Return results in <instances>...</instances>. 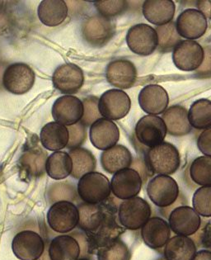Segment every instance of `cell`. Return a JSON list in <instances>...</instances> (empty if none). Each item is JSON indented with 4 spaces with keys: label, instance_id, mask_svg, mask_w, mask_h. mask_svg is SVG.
I'll use <instances>...</instances> for the list:
<instances>
[{
    "label": "cell",
    "instance_id": "cell-1",
    "mask_svg": "<svg viewBox=\"0 0 211 260\" xmlns=\"http://www.w3.org/2000/svg\"><path fill=\"white\" fill-rule=\"evenodd\" d=\"M88 253V239L84 232L56 236L49 245L50 260H78L85 258Z\"/></svg>",
    "mask_w": 211,
    "mask_h": 260
},
{
    "label": "cell",
    "instance_id": "cell-2",
    "mask_svg": "<svg viewBox=\"0 0 211 260\" xmlns=\"http://www.w3.org/2000/svg\"><path fill=\"white\" fill-rule=\"evenodd\" d=\"M145 164L153 174L169 176L180 167V154L172 144L163 141L158 146L150 148L145 154Z\"/></svg>",
    "mask_w": 211,
    "mask_h": 260
},
{
    "label": "cell",
    "instance_id": "cell-3",
    "mask_svg": "<svg viewBox=\"0 0 211 260\" xmlns=\"http://www.w3.org/2000/svg\"><path fill=\"white\" fill-rule=\"evenodd\" d=\"M77 192L79 199L84 203H103L110 198L112 193L110 181L101 173H88L79 179Z\"/></svg>",
    "mask_w": 211,
    "mask_h": 260
},
{
    "label": "cell",
    "instance_id": "cell-4",
    "mask_svg": "<svg viewBox=\"0 0 211 260\" xmlns=\"http://www.w3.org/2000/svg\"><path fill=\"white\" fill-rule=\"evenodd\" d=\"M151 214V207L147 201L135 197L120 203L117 217L125 229L137 231L150 220Z\"/></svg>",
    "mask_w": 211,
    "mask_h": 260
},
{
    "label": "cell",
    "instance_id": "cell-5",
    "mask_svg": "<svg viewBox=\"0 0 211 260\" xmlns=\"http://www.w3.org/2000/svg\"><path fill=\"white\" fill-rule=\"evenodd\" d=\"M47 223L52 231L65 234L72 232L79 225L78 207L68 201L54 203L46 215Z\"/></svg>",
    "mask_w": 211,
    "mask_h": 260
},
{
    "label": "cell",
    "instance_id": "cell-6",
    "mask_svg": "<svg viewBox=\"0 0 211 260\" xmlns=\"http://www.w3.org/2000/svg\"><path fill=\"white\" fill-rule=\"evenodd\" d=\"M78 209L79 213L78 226L85 235L96 232L109 214L118 211L117 206L109 199L99 204H89L83 202L78 205Z\"/></svg>",
    "mask_w": 211,
    "mask_h": 260
},
{
    "label": "cell",
    "instance_id": "cell-7",
    "mask_svg": "<svg viewBox=\"0 0 211 260\" xmlns=\"http://www.w3.org/2000/svg\"><path fill=\"white\" fill-rule=\"evenodd\" d=\"M179 192L178 183L168 175H157L148 183V196L154 205L163 209L178 202Z\"/></svg>",
    "mask_w": 211,
    "mask_h": 260
},
{
    "label": "cell",
    "instance_id": "cell-8",
    "mask_svg": "<svg viewBox=\"0 0 211 260\" xmlns=\"http://www.w3.org/2000/svg\"><path fill=\"white\" fill-rule=\"evenodd\" d=\"M116 31V24L112 18L103 16H91L82 24V36L92 47H101L112 39Z\"/></svg>",
    "mask_w": 211,
    "mask_h": 260
},
{
    "label": "cell",
    "instance_id": "cell-9",
    "mask_svg": "<svg viewBox=\"0 0 211 260\" xmlns=\"http://www.w3.org/2000/svg\"><path fill=\"white\" fill-rule=\"evenodd\" d=\"M42 236L31 230H24L16 234L12 242V250L20 260H38L45 252Z\"/></svg>",
    "mask_w": 211,
    "mask_h": 260
},
{
    "label": "cell",
    "instance_id": "cell-10",
    "mask_svg": "<svg viewBox=\"0 0 211 260\" xmlns=\"http://www.w3.org/2000/svg\"><path fill=\"white\" fill-rule=\"evenodd\" d=\"M35 73L28 64L14 63L7 67L3 75V85L13 94L27 93L35 83Z\"/></svg>",
    "mask_w": 211,
    "mask_h": 260
},
{
    "label": "cell",
    "instance_id": "cell-11",
    "mask_svg": "<svg viewBox=\"0 0 211 260\" xmlns=\"http://www.w3.org/2000/svg\"><path fill=\"white\" fill-rule=\"evenodd\" d=\"M130 107L129 95L120 89L107 91L99 99L98 109L101 117L111 121L122 119L130 112Z\"/></svg>",
    "mask_w": 211,
    "mask_h": 260
},
{
    "label": "cell",
    "instance_id": "cell-12",
    "mask_svg": "<svg viewBox=\"0 0 211 260\" xmlns=\"http://www.w3.org/2000/svg\"><path fill=\"white\" fill-rule=\"evenodd\" d=\"M134 132L138 142L149 148L163 143L167 133L162 117L155 115H147L138 120Z\"/></svg>",
    "mask_w": 211,
    "mask_h": 260
},
{
    "label": "cell",
    "instance_id": "cell-13",
    "mask_svg": "<svg viewBox=\"0 0 211 260\" xmlns=\"http://www.w3.org/2000/svg\"><path fill=\"white\" fill-rule=\"evenodd\" d=\"M126 42L134 53L143 56L151 55L158 47L156 30L145 23L134 25L128 31Z\"/></svg>",
    "mask_w": 211,
    "mask_h": 260
},
{
    "label": "cell",
    "instance_id": "cell-14",
    "mask_svg": "<svg viewBox=\"0 0 211 260\" xmlns=\"http://www.w3.org/2000/svg\"><path fill=\"white\" fill-rule=\"evenodd\" d=\"M168 224L177 236H192L200 230V215L189 206H178L168 215Z\"/></svg>",
    "mask_w": 211,
    "mask_h": 260
},
{
    "label": "cell",
    "instance_id": "cell-15",
    "mask_svg": "<svg viewBox=\"0 0 211 260\" xmlns=\"http://www.w3.org/2000/svg\"><path fill=\"white\" fill-rule=\"evenodd\" d=\"M142 184L140 174L131 168L116 173L111 181L112 193L117 199L123 201L137 197Z\"/></svg>",
    "mask_w": 211,
    "mask_h": 260
},
{
    "label": "cell",
    "instance_id": "cell-16",
    "mask_svg": "<svg viewBox=\"0 0 211 260\" xmlns=\"http://www.w3.org/2000/svg\"><path fill=\"white\" fill-rule=\"evenodd\" d=\"M117 212L118 211L109 214L96 232L86 235L88 239L89 253H96L97 249L101 247L109 245L120 239V236L124 233L125 228L117 221Z\"/></svg>",
    "mask_w": 211,
    "mask_h": 260
},
{
    "label": "cell",
    "instance_id": "cell-17",
    "mask_svg": "<svg viewBox=\"0 0 211 260\" xmlns=\"http://www.w3.org/2000/svg\"><path fill=\"white\" fill-rule=\"evenodd\" d=\"M204 60V49L195 41H182L172 51L177 68L183 71H196Z\"/></svg>",
    "mask_w": 211,
    "mask_h": 260
},
{
    "label": "cell",
    "instance_id": "cell-18",
    "mask_svg": "<svg viewBox=\"0 0 211 260\" xmlns=\"http://www.w3.org/2000/svg\"><path fill=\"white\" fill-rule=\"evenodd\" d=\"M84 112L83 102L72 95L62 96L53 104V118L64 126H72L79 122L83 118Z\"/></svg>",
    "mask_w": 211,
    "mask_h": 260
},
{
    "label": "cell",
    "instance_id": "cell-19",
    "mask_svg": "<svg viewBox=\"0 0 211 260\" xmlns=\"http://www.w3.org/2000/svg\"><path fill=\"white\" fill-rule=\"evenodd\" d=\"M84 72L75 64H64L58 67L53 74V85L64 94H74L84 84Z\"/></svg>",
    "mask_w": 211,
    "mask_h": 260
},
{
    "label": "cell",
    "instance_id": "cell-20",
    "mask_svg": "<svg viewBox=\"0 0 211 260\" xmlns=\"http://www.w3.org/2000/svg\"><path fill=\"white\" fill-rule=\"evenodd\" d=\"M178 34L193 41L201 38L207 30L206 18L197 9H188L178 16L176 22Z\"/></svg>",
    "mask_w": 211,
    "mask_h": 260
},
{
    "label": "cell",
    "instance_id": "cell-21",
    "mask_svg": "<svg viewBox=\"0 0 211 260\" xmlns=\"http://www.w3.org/2000/svg\"><path fill=\"white\" fill-rule=\"evenodd\" d=\"M138 101L144 112L156 116L167 110L169 97L163 87L158 84H149L142 88Z\"/></svg>",
    "mask_w": 211,
    "mask_h": 260
},
{
    "label": "cell",
    "instance_id": "cell-22",
    "mask_svg": "<svg viewBox=\"0 0 211 260\" xmlns=\"http://www.w3.org/2000/svg\"><path fill=\"white\" fill-rule=\"evenodd\" d=\"M89 137L93 146L98 150H107L117 145L120 131L115 122L101 117L91 126Z\"/></svg>",
    "mask_w": 211,
    "mask_h": 260
},
{
    "label": "cell",
    "instance_id": "cell-23",
    "mask_svg": "<svg viewBox=\"0 0 211 260\" xmlns=\"http://www.w3.org/2000/svg\"><path fill=\"white\" fill-rule=\"evenodd\" d=\"M106 77L112 86L127 89L136 81V68L130 60H113L107 67Z\"/></svg>",
    "mask_w": 211,
    "mask_h": 260
},
{
    "label": "cell",
    "instance_id": "cell-24",
    "mask_svg": "<svg viewBox=\"0 0 211 260\" xmlns=\"http://www.w3.org/2000/svg\"><path fill=\"white\" fill-rule=\"evenodd\" d=\"M141 237L145 245L151 249H161L171 238L169 224L158 216L150 217L141 228Z\"/></svg>",
    "mask_w": 211,
    "mask_h": 260
},
{
    "label": "cell",
    "instance_id": "cell-25",
    "mask_svg": "<svg viewBox=\"0 0 211 260\" xmlns=\"http://www.w3.org/2000/svg\"><path fill=\"white\" fill-rule=\"evenodd\" d=\"M175 9V4L170 0H146L142 8L145 18L158 27L172 22Z\"/></svg>",
    "mask_w": 211,
    "mask_h": 260
},
{
    "label": "cell",
    "instance_id": "cell-26",
    "mask_svg": "<svg viewBox=\"0 0 211 260\" xmlns=\"http://www.w3.org/2000/svg\"><path fill=\"white\" fill-rule=\"evenodd\" d=\"M133 158L130 150L122 145H116L113 147L104 150L101 155V167L109 174L125 170L131 166Z\"/></svg>",
    "mask_w": 211,
    "mask_h": 260
},
{
    "label": "cell",
    "instance_id": "cell-27",
    "mask_svg": "<svg viewBox=\"0 0 211 260\" xmlns=\"http://www.w3.org/2000/svg\"><path fill=\"white\" fill-rule=\"evenodd\" d=\"M167 133L173 137H183L189 134L192 129L188 117V112L182 106L170 107L163 113Z\"/></svg>",
    "mask_w": 211,
    "mask_h": 260
},
{
    "label": "cell",
    "instance_id": "cell-28",
    "mask_svg": "<svg viewBox=\"0 0 211 260\" xmlns=\"http://www.w3.org/2000/svg\"><path fill=\"white\" fill-rule=\"evenodd\" d=\"M196 253V243L188 236L171 237L163 249L165 260H192Z\"/></svg>",
    "mask_w": 211,
    "mask_h": 260
},
{
    "label": "cell",
    "instance_id": "cell-29",
    "mask_svg": "<svg viewBox=\"0 0 211 260\" xmlns=\"http://www.w3.org/2000/svg\"><path fill=\"white\" fill-rule=\"evenodd\" d=\"M40 139L43 147L51 151H58L67 147L68 143V127L52 121L45 125L41 131Z\"/></svg>",
    "mask_w": 211,
    "mask_h": 260
},
{
    "label": "cell",
    "instance_id": "cell-30",
    "mask_svg": "<svg viewBox=\"0 0 211 260\" xmlns=\"http://www.w3.org/2000/svg\"><path fill=\"white\" fill-rule=\"evenodd\" d=\"M47 158V154L42 148L30 147L20 158V168L30 178H38L46 172Z\"/></svg>",
    "mask_w": 211,
    "mask_h": 260
},
{
    "label": "cell",
    "instance_id": "cell-31",
    "mask_svg": "<svg viewBox=\"0 0 211 260\" xmlns=\"http://www.w3.org/2000/svg\"><path fill=\"white\" fill-rule=\"evenodd\" d=\"M38 18L48 27L61 24L68 16V7L63 0H44L40 4Z\"/></svg>",
    "mask_w": 211,
    "mask_h": 260
},
{
    "label": "cell",
    "instance_id": "cell-32",
    "mask_svg": "<svg viewBox=\"0 0 211 260\" xmlns=\"http://www.w3.org/2000/svg\"><path fill=\"white\" fill-rule=\"evenodd\" d=\"M69 156L73 162L71 176L76 179H80L82 177L88 173L94 172L97 167V160L91 151L79 147L69 150Z\"/></svg>",
    "mask_w": 211,
    "mask_h": 260
},
{
    "label": "cell",
    "instance_id": "cell-33",
    "mask_svg": "<svg viewBox=\"0 0 211 260\" xmlns=\"http://www.w3.org/2000/svg\"><path fill=\"white\" fill-rule=\"evenodd\" d=\"M72 168V159L64 151H55L46 160V174L55 180H61L71 175Z\"/></svg>",
    "mask_w": 211,
    "mask_h": 260
},
{
    "label": "cell",
    "instance_id": "cell-34",
    "mask_svg": "<svg viewBox=\"0 0 211 260\" xmlns=\"http://www.w3.org/2000/svg\"><path fill=\"white\" fill-rule=\"evenodd\" d=\"M190 124L198 130H206L211 127V101L201 100L194 102L188 111Z\"/></svg>",
    "mask_w": 211,
    "mask_h": 260
},
{
    "label": "cell",
    "instance_id": "cell-35",
    "mask_svg": "<svg viewBox=\"0 0 211 260\" xmlns=\"http://www.w3.org/2000/svg\"><path fill=\"white\" fill-rule=\"evenodd\" d=\"M158 35V51L162 53H167L173 51L180 43V35L177 31L176 22H171L166 25L155 28Z\"/></svg>",
    "mask_w": 211,
    "mask_h": 260
},
{
    "label": "cell",
    "instance_id": "cell-36",
    "mask_svg": "<svg viewBox=\"0 0 211 260\" xmlns=\"http://www.w3.org/2000/svg\"><path fill=\"white\" fill-rule=\"evenodd\" d=\"M189 172L194 183L201 187L211 186V157L204 155L194 159Z\"/></svg>",
    "mask_w": 211,
    "mask_h": 260
},
{
    "label": "cell",
    "instance_id": "cell-37",
    "mask_svg": "<svg viewBox=\"0 0 211 260\" xmlns=\"http://www.w3.org/2000/svg\"><path fill=\"white\" fill-rule=\"evenodd\" d=\"M96 255L97 260H130L131 258L129 247L121 239L97 249Z\"/></svg>",
    "mask_w": 211,
    "mask_h": 260
},
{
    "label": "cell",
    "instance_id": "cell-38",
    "mask_svg": "<svg viewBox=\"0 0 211 260\" xmlns=\"http://www.w3.org/2000/svg\"><path fill=\"white\" fill-rule=\"evenodd\" d=\"M77 196L79 195L75 186L68 182L54 183L48 192L49 201L51 204L61 201H68L72 203L73 201L76 200Z\"/></svg>",
    "mask_w": 211,
    "mask_h": 260
},
{
    "label": "cell",
    "instance_id": "cell-39",
    "mask_svg": "<svg viewBox=\"0 0 211 260\" xmlns=\"http://www.w3.org/2000/svg\"><path fill=\"white\" fill-rule=\"evenodd\" d=\"M193 209L200 216L211 217V186L201 187L196 190L192 198Z\"/></svg>",
    "mask_w": 211,
    "mask_h": 260
},
{
    "label": "cell",
    "instance_id": "cell-40",
    "mask_svg": "<svg viewBox=\"0 0 211 260\" xmlns=\"http://www.w3.org/2000/svg\"><path fill=\"white\" fill-rule=\"evenodd\" d=\"M94 6L100 15L112 18L124 13L127 9L128 2L124 0H100L94 3Z\"/></svg>",
    "mask_w": 211,
    "mask_h": 260
},
{
    "label": "cell",
    "instance_id": "cell-41",
    "mask_svg": "<svg viewBox=\"0 0 211 260\" xmlns=\"http://www.w3.org/2000/svg\"><path fill=\"white\" fill-rule=\"evenodd\" d=\"M98 99L94 96L86 98L83 101L84 112L83 118L80 121L86 127L92 126L95 121L101 118V115L98 109Z\"/></svg>",
    "mask_w": 211,
    "mask_h": 260
},
{
    "label": "cell",
    "instance_id": "cell-42",
    "mask_svg": "<svg viewBox=\"0 0 211 260\" xmlns=\"http://www.w3.org/2000/svg\"><path fill=\"white\" fill-rule=\"evenodd\" d=\"M68 143L67 148L69 150L80 147L85 142L87 139V130L81 121L68 126Z\"/></svg>",
    "mask_w": 211,
    "mask_h": 260
},
{
    "label": "cell",
    "instance_id": "cell-43",
    "mask_svg": "<svg viewBox=\"0 0 211 260\" xmlns=\"http://www.w3.org/2000/svg\"><path fill=\"white\" fill-rule=\"evenodd\" d=\"M192 240L196 243V247H201L211 251V220L201 224L200 230L192 236Z\"/></svg>",
    "mask_w": 211,
    "mask_h": 260
},
{
    "label": "cell",
    "instance_id": "cell-44",
    "mask_svg": "<svg viewBox=\"0 0 211 260\" xmlns=\"http://www.w3.org/2000/svg\"><path fill=\"white\" fill-rule=\"evenodd\" d=\"M204 60L200 68L196 71V75L199 78L211 77V45L204 48Z\"/></svg>",
    "mask_w": 211,
    "mask_h": 260
},
{
    "label": "cell",
    "instance_id": "cell-45",
    "mask_svg": "<svg viewBox=\"0 0 211 260\" xmlns=\"http://www.w3.org/2000/svg\"><path fill=\"white\" fill-rule=\"evenodd\" d=\"M197 147L205 156L211 157V127L200 133L197 139Z\"/></svg>",
    "mask_w": 211,
    "mask_h": 260
},
{
    "label": "cell",
    "instance_id": "cell-46",
    "mask_svg": "<svg viewBox=\"0 0 211 260\" xmlns=\"http://www.w3.org/2000/svg\"><path fill=\"white\" fill-rule=\"evenodd\" d=\"M199 11L204 14L205 18L211 19V0H200L196 4Z\"/></svg>",
    "mask_w": 211,
    "mask_h": 260
},
{
    "label": "cell",
    "instance_id": "cell-47",
    "mask_svg": "<svg viewBox=\"0 0 211 260\" xmlns=\"http://www.w3.org/2000/svg\"><path fill=\"white\" fill-rule=\"evenodd\" d=\"M192 260H211V251L207 249H202L196 253Z\"/></svg>",
    "mask_w": 211,
    "mask_h": 260
},
{
    "label": "cell",
    "instance_id": "cell-48",
    "mask_svg": "<svg viewBox=\"0 0 211 260\" xmlns=\"http://www.w3.org/2000/svg\"><path fill=\"white\" fill-rule=\"evenodd\" d=\"M78 260H91V259H89V258H79V259H78Z\"/></svg>",
    "mask_w": 211,
    "mask_h": 260
}]
</instances>
